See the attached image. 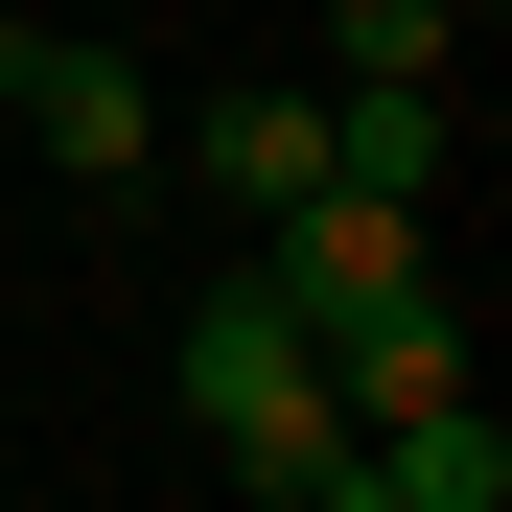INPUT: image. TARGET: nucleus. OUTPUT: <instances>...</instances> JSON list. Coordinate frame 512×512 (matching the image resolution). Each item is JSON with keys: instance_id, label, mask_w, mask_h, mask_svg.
Wrapping results in <instances>:
<instances>
[{"instance_id": "f257e3e1", "label": "nucleus", "mask_w": 512, "mask_h": 512, "mask_svg": "<svg viewBox=\"0 0 512 512\" xmlns=\"http://www.w3.org/2000/svg\"><path fill=\"white\" fill-rule=\"evenodd\" d=\"M187 419H210V466H256V489H326V466H350L326 350H303L256 280H210V303H187Z\"/></svg>"}, {"instance_id": "f03ea898", "label": "nucleus", "mask_w": 512, "mask_h": 512, "mask_svg": "<svg viewBox=\"0 0 512 512\" xmlns=\"http://www.w3.org/2000/svg\"><path fill=\"white\" fill-rule=\"evenodd\" d=\"M256 233H280V256H256V303H280L303 350H350L373 303L443 280V256H419V210H373V187H303V210H256Z\"/></svg>"}, {"instance_id": "7ed1b4c3", "label": "nucleus", "mask_w": 512, "mask_h": 512, "mask_svg": "<svg viewBox=\"0 0 512 512\" xmlns=\"http://www.w3.org/2000/svg\"><path fill=\"white\" fill-rule=\"evenodd\" d=\"M0 117H24V163H70V187H140L163 163V94L117 47H70V24H0Z\"/></svg>"}, {"instance_id": "20e7f679", "label": "nucleus", "mask_w": 512, "mask_h": 512, "mask_svg": "<svg viewBox=\"0 0 512 512\" xmlns=\"http://www.w3.org/2000/svg\"><path fill=\"white\" fill-rule=\"evenodd\" d=\"M443 396H466V303H443V280L326 350V419H350V443H396V419H443Z\"/></svg>"}, {"instance_id": "39448f33", "label": "nucleus", "mask_w": 512, "mask_h": 512, "mask_svg": "<svg viewBox=\"0 0 512 512\" xmlns=\"http://www.w3.org/2000/svg\"><path fill=\"white\" fill-rule=\"evenodd\" d=\"M163 163H210L233 210H303V187H326V94H280V70H256V94H210V117H163Z\"/></svg>"}, {"instance_id": "423d86ee", "label": "nucleus", "mask_w": 512, "mask_h": 512, "mask_svg": "<svg viewBox=\"0 0 512 512\" xmlns=\"http://www.w3.org/2000/svg\"><path fill=\"white\" fill-rule=\"evenodd\" d=\"M326 187H373V210L443 187V70H350V94H326Z\"/></svg>"}, {"instance_id": "0eeeda50", "label": "nucleus", "mask_w": 512, "mask_h": 512, "mask_svg": "<svg viewBox=\"0 0 512 512\" xmlns=\"http://www.w3.org/2000/svg\"><path fill=\"white\" fill-rule=\"evenodd\" d=\"M373 466H396V512H512V419H489V396H443V419H396Z\"/></svg>"}, {"instance_id": "6e6552de", "label": "nucleus", "mask_w": 512, "mask_h": 512, "mask_svg": "<svg viewBox=\"0 0 512 512\" xmlns=\"http://www.w3.org/2000/svg\"><path fill=\"white\" fill-rule=\"evenodd\" d=\"M326 47H350V70H443V47H466V0H326Z\"/></svg>"}, {"instance_id": "1a4fd4ad", "label": "nucleus", "mask_w": 512, "mask_h": 512, "mask_svg": "<svg viewBox=\"0 0 512 512\" xmlns=\"http://www.w3.org/2000/svg\"><path fill=\"white\" fill-rule=\"evenodd\" d=\"M280 512H396V466H373V443H350V466H326V489H280Z\"/></svg>"}]
</instances>
